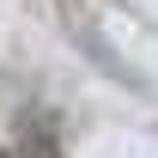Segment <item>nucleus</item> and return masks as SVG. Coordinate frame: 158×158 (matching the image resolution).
Returning <instances> with one entry per match:
<instances>
[{
  "label": "nucleus",
  "mask_w": 158,
  "mask_h": 158,
  "mask_svg": "<svg viewBox=\"0 0 158 158\" xmlns=\"http://www.w3.org/2000/svg\"><path fill=\"white\" fill-rule=\"evenodd\" d=\"M6 158H61V146H55V134H49V122L43 116H31L12 134V146H6Z\"/></svg>",
  "instance_id": "1"
}]
</instances>
